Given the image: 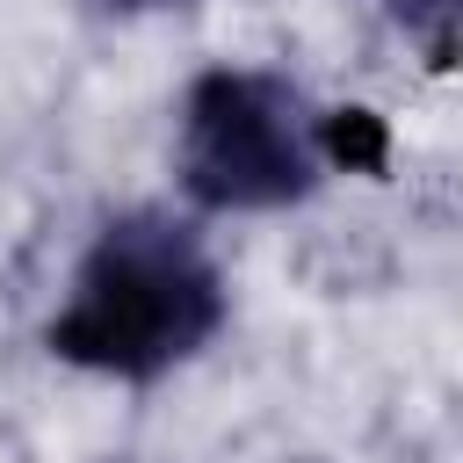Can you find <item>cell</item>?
Returning a JSON list of instances; mask_svg holds the SVG:
<instances>
[{
    "label": "cell",
    "instance_id": "3",
    "mask_svg": "<svg viewBox=\"0 0 463 463\" xmlns=\"http://www.w3.org/2000/svg\"><path fill=\"white\" fill-rule=\"evenodd\" d=\"M376 14H383L434 72L463 65V0H376Z\"/></svg>",
    "mask_w": 463,
    "mask_h": 463
},
{
    "label": "cell",
    "instance_id": "2",
    "mask_svg": "<svg viewBox=\"0 0 463 463\" xmlns=\"http://www.w3.org/2000/svg\"><path fill=\"white\" fill-rule=\"evenodd\" d=\"M326 109L275 65H203L174 109V181L203 217H268L326 188Z\"/></svg>",
    "mask_w": 463,
    "mask_h": 463
},
{
    "label": "cell",
    "instance_id": "4",
    "mask_svg": "<svg viewBox=\"0 0 463 463\" xmlns=\"http://www.w3.org/2000/svg\"><path fill=\"white\" fill-rule=\"evenodd\" d=\"M101 14H166V7H188V0H94Z\"/></svg>",
    "mask_w": 463,
    "mask_h": 463
},
{
    "label": "cell",
    "instance_id": "1",
    "mask_svg": "<svg viewBox=\"0 0 463 463\" xmlns=\"http://www.w3.org/2000/svg\"><path fill=\"white\" fill-rule=\"evenodd\" d=\"M232 318V282L210 232L181 210L130 203L80 246L58 311L43 318L51 362L109 383H159L210 354Z\"/></svg>",
    "mask_w": 463,
    "mask_h": 463
}]
</instances>
